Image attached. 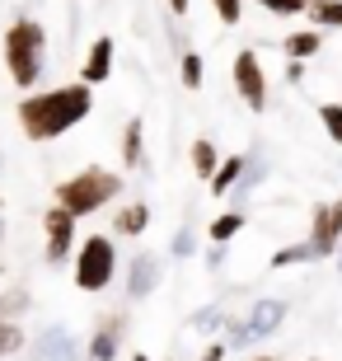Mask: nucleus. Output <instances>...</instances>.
Wrapping results in <instances>:
<instances>
[{
    "mask_svg": "<svg viewBox=\"0 0 342 361\" xmlns=\"http://www.w3.org/2000/svg\"><path fill=\"white\" fill-rule=\"evenodd\" d=\"M197 361H225V343H211V348L207 352H202V357Z\"/></svg>",
    "mask_w": 342,
    "mask_h": 361,
    "instance_id": "nucleus-30",
    "label": "nucleus"
},
{
    "mask_svg": "<svg viewBox=\"0 0 342 361\" xmlns=\"http://www.w3.org/2000/svg\"><path fill=\"white\" fill-rule=\"evenodd\" d=\"M145 164V122L132 118L122 127V169H141Z\"/></svg>",
    "mask_w": 342,
    "mask_h": 361,
    "instance_id": "nucleus-16",
    "label": "nucleus"
},
{
    "mask_svg": "<svg viewBox=\"0 0 342 361\" xmlns=\"http://www.w3.org/2000/svg\"><path fill=\"white\" fill-rule=\"evenodd\" d=\"M75 216H66L61 212V207H47V212H42V235H47V249H42V254H47V263H66L71 254H75Z\"/></svg>",
    "mask_w": 342,
    "mask_h": 361,
    "instance_id": "nucleus-7",
    "label": "nucleus"
},
{
    "mask_svg": "<svg viewBox=\"0 0 342 361\" xmlns=\"http://www.w3.org/2000/svg\"><path fill=\"white\" fill-rule=\"evenodd\" d=\"M118 197H122V174H118V169L85 164V169H75L71 178H61V183H56L52 207H61L66 216L85 221V216H94V212H104V207H113Z\"/></svg>",
    "mask_w": 342,
    "mask_h": 361,
    "instance_id": "nucleus-2",
    "label": "nucleus"
},
{
    "mask_svg": "<svg viewBox=\"0 0 342 361\" xmlns=\"http://www.w3.org/2000/svg\"><path fill=\"white\" fill-rule=\"evenodd\" d=\"M145 226H150V202H127L113 212V235H122V240L145 235Z\"/></svg>",
    "mask_w": 342,
    "mask_h": 361,
    "instance_id": "nucleus-14",
    "label": "nucleus"
},
{
    "mask_svg": "<svg viewBox=\"0 0 342 361\" xmlns=\"http://www.w3.org/2000/svg\"><path fill=\"white\" fill-rule=\"evenodd\" d=\"M0 244H5V221H0Z\"/></svg>",
    "mask_w": 342,
    "mask_h": 361,
    "instance_id": "nucleus-34",
    "label": "nucleus"
},
{
    "mask_svg": "<svg viewBox=\"0 0 342 361\" xmlns=\"http://www.w3.org/2000/svg\"><path fill=\"white\" fill-rule=\"evenodd\" d=\"M230 80H235V94L244 99V108L249 113H267V71L263 61H258V52L253 47H244V52H235V66H230Z\"/></svg>",
    "mask_w": 342,
    "mask_h": 361,
    "instance_id": "nucleus-5",
    "label": "nucleus"
},
{
    "mask_svg": "<svg viewBox=\"0 0 342 361\" xmlns=\"http://www.w3.org/2000/svg\"><path fill=\"white\" fill-rule=\"evenodd\" d=\"M319 258H333V254L305 240V244H286V249H276V254H272V268H300V263H319Z\"/></svg>",
    "mask_w": 342,
    "mask_h": 361,
    "instance_id": "nucleus-17",
    "label": "nucleus"
},
{
    "mask_svg": "<svg viewBox=\"0 0 342 361\" xmlns=\"http://www.w3.org/2000/svg\"><path fill=\"white\" fill-rule=\"evenodd\" d=\"M319 127L333 146H342V104H319Z\"/></svg>",
    "mask_w": 342,
    "mask_h": 361,
    "instance_id": "nucleus-24",
    "label": "nucleus"
},
{
    "mask_svg": "<svg viewBox=\"0 0 342 361\" xmlns=\"http://www.w3.org/2000/svg\"><path fill=\"white\" fill-rule=\"evenodd\" d=\"M211 10H216L221 24H239L244 19V0H211Z\"/></svg>",
    "mask_w": 342,
    "mask_h": 361,
    "instance_id": "nucleus-28",
    "label": "nucleus"
},
{
    "mask_svg": "<svg viewBox=\"0 0 342 361\" xmlns=\"http://www.w3.org/2000/svg\"><path fill=\"white\" fill-rule=\"evenodd\" d=\"M159 277H164V258L159 254H136L132 263H127V300H145V295L159 286Z\"/></svg>",
    "mask_w": 342,
    "mask_h": 361,
    "instance_id": "nucleus-9",
    "label": "nucleus"
},
{
    "mask_svg": "<svg viewBox=\"0 0 342 361\" xmlns=\"http://www.w3.org/2000/svg\"><path fill=\"white\" fill-rule=\"evenodd\" d=\"M178 80H183V90H202V80H207V61H202L197 52H183L178 56Z\"/></svg>",
    "mask_w": 342,
    "mask_h": 361,
    "instance_id": "nucleus-23",
    "label": "nucleus"
},
{
    "mask_svg": "<svg viewBox=\"0 0 342 361\" xmlns=\"http://www.w3.org/2000/svg\"><path fill=\"white\" fill-rule=\"evenodd\" d=\"M305 66H310V61H286V85H300L305 80Z\"/></svg>",
    "mask_w": 342,
    "mask_h": 361,
    "instance_id": "nucleus-29",
    "label": "nucleus"
},
{
    "mask_svg": "<svg viewBox=\"0 0 342 361\" xmlns=\"http://www.w3.org/2000/svg\"><path fill=\"white\" fill-rule=\"evenodd\" d=\"M244 169H249V155H221V164H216V174L207 178L211 197H230L239 188V178H244Z\"/></svg>",
    "mask_w": 342,
    "mask_h": 361,
    "instance_id": "nucleus-12",
    "label": "nucleus"
},
{
    "mask_svg": "<svg viewBox=\"0 0 342 361\" xmlns=\"http://www.w3.org/2000/svg\"><path fill=\"white\" fill-rule=\"evenodd\" d=\"M249 361H281V357H249Z\"/></svg>",
    "mask_w": 342,
    "mask_h": 361,
    "instance_id": "nucleus-33",
    "label": "nucleus"
},
{
    "mask_svg": "<svg viewBox=\"0 0 342 361\" xmlns=\"http://www.w3.org/2000/svg\"><path fill=\"white\" fill-rule=\"evenodd\" d=\"M0 207H5V202H0Z\"/></svg>",
    "mask_w": 342,
    "mask_h": 361,
    "instance_id": "nucleus-35",
    "label": "nucleus"
},
{
    "mask_svg": "<svg viewBox=\"0 0 342 361\" xmlns=\"http://www.w3.org/2000/svg\"><path fill=\"white\" fill-rule=\"evenodd\" d=\"M28 305H33V295H28L24 286H5V291H0V319H24Z\"/></svg>",
    "mask_w": 342,
    "mask_h": 361,
    "instance_id": "nucleus-22",
    "label": "nucleus"
},
{
    "mask_svg": "<svg viewBox=\"0 0 342 361\" xmlns=\"http://www.w3.org/2000/svg\"><path fill=\"white\" fill-rule=\"evenodd\" d=\"M244 226H249V216L230 207V212H221V216H216V221L207 226V240H211V244H221V249H230V240H235Z\"/></svg>",
    "mask_w": 342,
    "mask_h": 361,
    "instance_id": "nucleus-18",
    "label": "nucleus"
},
{
    "mask_svg": "<svg viewBox=\"0 0 342 361\" xmlns=\"http://www.w3.org/2000/svg\"><path fill=\"white\" fill-rule=\"evenodd\" d=\"M0 56H5V71L19 90H33L42 80V66H47V28L42 19H10L5 38H0Z\"/></svg>",
    "mask_w": 342,
    "mask_h": 361,
    "instance_id": "nucleus-3",
    "label": "nucleus"
},
{
    "mask_svg": "<svg viewBox=\"0 0 342 361\" xmlns=\"http://www.w3.org/2000/svg\"><path fill=\"white\" fill-rule=\"evenodd\" d=\"M253 334H249V324L244 319H225V348H249Z\"/></svg>",
    "mask_w": 342,
    "mask_h": 361,
    "instance_id": "nucleus-26",
    "label": "nucleus"
},
{
    "mask_svg": "<svg viewBox=\"0 0 342 361\" xmlns=\"http://www.w3.org/2000/svg\"><path fill=\"white\" fill-rule=\"evenodd\" d=\"M188 155H193V174H197V178H211V174H216V164H221V150L211 146L207 136H197Z\"/></svg>",
    "mask_w": 342,
    "mask_h": 361,
    "instance_id": "nucleus-20",
    "label": "nucleus"
},
{
    "mask_svg": "<svg viewBox=\"0 0 342 361\" xmlns=\"http://www.w3.org/2000/svg\"><path fill=\"white\" fill-rule=\"evenodd\" d=\"M319 47H324V33H319V28H295V33L281 38L286 61H310V56H319Z\"/></svg>",
    "mask_w": 342,
    "mask_h": 361,
    "instance_id": "nucleus-15",
    "label": "nucleus"
},
{
    "mask_svg": "<svg viewBox=\"0 0 342 361\" xmlns=\"http://www.w3.org/2000/svg\"><path fill=\"white\" fill-rule=\"evenodd\" d=\"M75 268H71V277H75V291L85 295H99L113 286V277H118V244H113V235H85V240H75Z\"/></svg>",
    "mask_w": 342,
    "mask_h": 361,
    "instance_id": "nucleus-4",
    "label": "nucleus"
},
{
    "mask_svg": "<svg viewBox=\"0 0 342 361\" xmlns=\"http://www.w3.org/2000/svg\"><path fill=\"white\" fill-rule=\"evenodd\" d=\"M127 361H150V357H145V352H132V357H127Z\"/></svg>",
    "mask_w": 342,
    "mask_h": 361,
    "instance_id": "nucleus-32",
    "label": "nucleus"
},
{
    "mask_svg": "<svg viewBox=\"0 0 342 361\" xmlns=\"http://www.w3.org/2000/svg\"><path fill=\"white\" fill-rule=\"evenodd\" d=\"M281 319H286V300H258V305L249 310V334H253V343L258 338H267V334H276L281 329Z\"/></svg>",
    "mask_w": 342,
    "mask_h": 361,
    "instance_id": "nucleus-13",
    "label": "nucleus"
},
{
    "mask_svg": "<svg viewBox=\"0 0 342 361\" xmlns=\"http://www.w3.org/2000/svg\"><path fill=\"white\" fill-rule=\"evenodd\" d=\"M33 357L38 361H80L85 352H80V338L71 334V329H47V334L33 338Z\"/></svg>",
    "mask_w": 342,
    "mask_h": 361,
    "instance_id": "nucleus-11",
    "label": "nucleus"
},
{
    "mask_svg": "<svg viewBox=\"0 0 342 361\" xmlns=\"http://www.w3.org/2000/svg\"><path fill=\"white\" fill-rule=\"evenodd\" d=\"M90 113H94V90L71 80V85H56L47 94H24L19 99V132L33 146H42V141H56L71 127H80Z\"/></svg>",
    "mask_w": 342,
    "mask_h": 361,
    "instance_id": "nucleus-1",
    "label": "nucleus"
},
{
    "mask_svg": "<svg viewBox=\"0 0 342 361\" xmlns=\"http://www.w3.org/2000/svg\"><path fill=\"white\" fill-rule=\"evenodd\" d=\"M24 348H28V334L19 329V319H0V361L19 357Z\"/></svg>",
    "mask_w": 342,
    "mask_h": 361,
    "instance_id": "nucleus-21",
    "label": "nucleus"
},
{
    "mask_svg": "<svg viewBox=\"0 0 342 361\" xmlns=\"http://www.w3.org/2000/svg\"><path fill=\"white\" fill-rule=\"evenodd\" d=\"M169 254H173V258H193V254H197V235H193V226H183L178 235H173Z\"/></svg>",
    "mask_w": 342,
    "mask_h": 361,
    "instance_id": "nucleus-27",
    "label": "nucleus"
},
{
    "mask_svg": "<svg viewBox=\"0 0 342 361\" xmlns=\"http://www.w3.org/2000/svg\"><path fill=\"white\" fill-rule=\"evenodd\" d=\"M305 14L314 19L310 28H319V33H324V28H342V0H310Z\"/></svg>",
    "mask_w": 342,
    "mask_h": 361,
    "instance_id": "nucleus-19",
    "label": "nucleus"
},
{
    "mask_svg": "<svg viewBox=\"0 0 342 361\" xmlns=\"http://www.w3.org/2000/svg\"><path fill=\"white\" fill-rule=\"evenodd\" d=\"M258 10H267V14H281V19H295V14H305V5L310 0H253Z\"/></svg>",
    "mask_w": 342,
    "mask_h": 361,
    "instance_id": "nucleus-25",
    "label": "nucleus"
},
{
    "mask_svg": "<svg viewBox=\"0 0 342 361\" xmlns=\"http://www.w3.org/2000/svg\"><path fill=\"white\" fill-rule=\"evenodd\" d=\"M122 334H127V314H122V310H108V314H99L94 334L80 343L85 361H118V357H122Z\"/></svg>",
    "mask_w": 342,
    "mask_h": 361,
    "instance_id": "nucleus-6",
    "label": "nucleus"
},
{
    "mask_svg": "<svg viewBox=\"0 0 342 361\" xmlns=\"http://www.w3.org/2000/svg\"><path fill=\"white\" fill-rule=\"evenodd\" d=\"M169 10H173V14H178V19H183V14H188V10H193V0H169Z\"/></svg>",
    "mask_w": 342,
    "mask_h": 361,
    "instance_id": "nucleus-31",
    "label": "nucleus"
},
{
    "mask_svg": "<svg viewBox=\"0 0 342 361\" xmlns=\"http://www.w3.org/2000/svg\"><path fill=\"white\" fill-rule=\"evenodd\" d=\"M113 61H118V42L108 38V33H99V38L90 42V52H85V66H80V85H90V90L108 85V80H113Z\"/></svg>",
    "mask_w": 342,
    "mask_h": 361,
    "instance_id": "nucleus-8",
    "label": "nucleus"
},
{
    "mask_svg": "<svg viewBox=\"0 0 342 361\" xmlns=\"http://www.w3.org/2000/svg\"><path fill=\"white\" fill-rule=\"evenodd\" d=\"M310 244L329 249V254L342 244V197L319 202V207H314V221H310Z\"/></svg>",
    "mask_w": 342,
    "mask_h": 361,
    "instance_id": "nucleus-10",
    "label": "nucleus"
}]
</instances>
